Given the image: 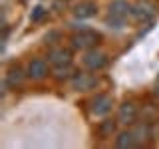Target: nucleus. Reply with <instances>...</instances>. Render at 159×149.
Listing matches in <instances>:
<instances>
[{
    "label": "nucleus",
    "instance_id": "4",
    "mask_svg": "<svg viewBox=\"0 0 159 149\" xmlns=\"http://www.w3.org/2000/svg\"><path fill=\"white\" fill-rule=\"evenodd\" d=\"M50 74V68H48V62L42 58H34L32 62L28 64V70H26V76L32 78V79H44Z\"/></svg>",
    "mask_w": 159,
    "mask_h": 149
},
{
    "label": "nucleus",
    "instance_id": "14",
    "mask_svg": "<svg viewBox=\"0 0 159 149\" xmlns=\"http://www.w3.org/2000/svg\"><path fill=\"white\" fill-rule=\"evenodd\" d=\"M133 14L141 20V18H147V16H153V8L147 6V4H141V6H137L135 10H133Z\"/></svg>",
    "mask_w": 159,
    "mask_h": 149
},
{
    "label": "nucleus",
    "instance_id": "1",
    "mask_svg": "<svg viewBox=\"0 0 159 149\" xmlns=\"http://www.w3.org/2000/svg\"><path fill=\"white\" fill-rule=\"evenodd\" d=\"M133 10L131 6L125 2V0H113L111 4H109V18L107 22L109 24H116V26H121L123 20L127 18V14H131Z\"/></svg>",
    "mask_w": 159,
    "mask_h": 149
},
{
    "label": "nucleus",
    "instance_id": "16",
    "mask_svg": "<svg viewBox=\"0 0 159 149\" xmlns=\"http://www.w3.org/2000/svg\"><path fill=\"white\" fill-rule=\"evenodd\" d=\"M155 96H157V97H159V86H157V88H155Z\"/></svg>",
    "mask_w": 159,
    "mask_h": 149
},
{
    "label": "nucleus",
    "instance_id": "12",
    "mask_svg": "<svg viewBox=\"0 0 159 149\" xmlns=\"http://www.w3.org/2000/svg\"><path fill=\"white\" fill-rule=\"evenodd\" d=\"M116 123L117 121H113V119H106V121H102V123H99V133H102L103 137L111 135V133L116 131Z\"/></svg>",
    "mask_w": 159,
    "mask_h": 149
},
{
    "label": "nucleus",
    "instance_id": "5",
    "mask_svg": "<svg viewBox=\"0 0 159 149\" xmlns=\"http://www.w3.org/2000/svg\"><path fill=\"white\" fill-rule=\"evenodd\" d=\"M111 103L113 99L111 96H106V93H102V96H96V99L92 102V106H89V111H92V115H106V113H109V109H111Z\"/></svg>",
    "mask_w": 159,
    "mask_h": 149
},
{
    "label": "nucleus",
    "instance_id": "11",
    "mask_svg": "<svg viewBox=\"0 0 159 149\" xmlns=\"http://www.w3.org/2000/svg\"><path fill=\"white\" fill-rule=\"evenodd\" d=\"M93 84H96V78H92V76H80V78H76L74 79V86H76L78 89H89L93 86Z\"/></svg>",
    "mask_w": 159,
    "mask_h": 149
},
{
    "label": "nucleus",
    "instance_id": "6",
    "mask_svg": "<svg viewBox=\"0 0 159 149\" xmlns=\"http://www.w3.org/2000/svg\"><path fill=\"white\" fill-rule=\"evenodd\" d=\"M137 119V106L131 102H125L123 106H119L117 109V123H123V125H131Z\"/></svg>",
    "mask_w": 159,
    "mask_h": 149
},
{
    "label": "nucleus",
    "instance_id": "15",
    "mask_svg": "<svg viewBox=\"0 0 159 149\" xmlns=\"http://www.w3.org/2000/svg\"><path fill=\"white\" fill-rule=\"evenodd\" d=\"M44 16H46V10H44L42 6H36V8H34V12H32V16H30V18H32V22H38V20H42Z\"/></svg>",
    "mask_w": 159,
    "mask_h": 149
},
{
    "label": "nucleus",
    "instance_id": "10",
    "mask_svg": "<svg viewBox=\"0 0 159 149\" xmlns=\"http://www.w3.org/2000/svg\"><path fill=\"white\" fill-rule=\"evenodd\" d=\"M22 78H24L22 70H20V68H12V70L8 72V76H6V84L14 88V86H18V84L22 82Z\"/></svg>",
    "mask_w": 159,
    "mask_h": 149
},
{
    "label": "nucleus",
    "instance_id": "13",
    "mask_svg": "<svg viewBox=\"0 0 159 149\" xmlns=\"http://www.w3.org/2000/svg\"><path fill=\"white\" fill-rule=\"evenodd\" d=\"M74 74V70H72V66L70 64H64V66H56V79H68L70 76Z\"/></svg>",
    "mask_w": 159,
    "mask_h": 149
},
{
    "label": "nucleus",
    "instance_id": "9",
    "mask_svg": "<svg viewBox=\"0 0 159 149\" xmlns=\"http://www.w3.org/2000/svg\"><path fill=\"white\" fill-rule=\"evenodd\" d=\"M135 135H133V131H123V133H119V137L116 139V145L117 147H131V145H135Z\"/></svg>",
    "mask_w": 159,
    "mask_h": 149
},
{
    "label": "nucleus",
    "instance_id": "2",
    "mask_svg": "<svg viewBox=\"0 0 159 149\" xmlns=\"http://www.w3.org/2000/svg\"><path fill=\"white\" fill-rule=\"evenodd\" d=\"M99 42V34L93 30H82L80 34L72 36V46L76 50H92L96 48V44Z\"/></svg>",
    "mask_w": 159,
    "mask_h": 149
},
{
    "label": "nucleus",
    "instance_id": "3",
    "mask_svg": "<svg viewBox=\"0 0 159 149\" xmlns=\"http://www.w3.org/2000/svg\"><path fill=\"white\" fill-rule=\"evenodd\" d=\"M107 64V56L102 52V50H88L86 56H84V66H86L88 70H92V72H98V70H102L103 66Z\"/></svg>",
    "mask_w": 159,
    "mask_h": 149
},
{
    "label": "nucleus",
    "instance_id": "8",
    "mask_svg": "<svg viewBox=\"0 0 159 149\" xmlns=\"http://www.w3.org/2000/svg\"><path fill=\"white\" fill-rule=\"evenodd\" d=\"M74 14H76L78 18H92V16L98 14V6L92 0H86V2H80L78 6L74 8Z\"/></svg>",
    "mask_w": 159,
    "mask_h": 149
},
{
    "label": "nucleus",
    "instance_id": "7",
    "mask_svg": "<svg viewBox=\"0 0 159 149\" xmlns=\"http://www.w3.org/2000/svg\"><path fill=\"white\" fill-rule=\"evenodd\" d=\"M48 62H52L54 66H64V64L72 62V52L66 48H52L48 54Z\"/></svg>",
    "mask_w": 159,
    "mask_h": 149
}]
</instances>
